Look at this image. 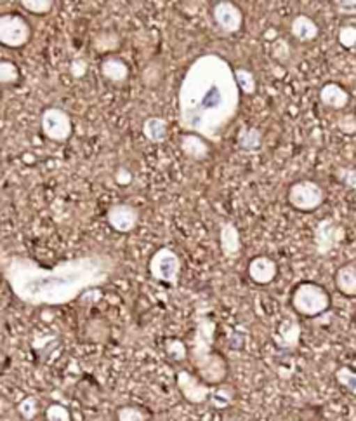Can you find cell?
Segmentation results:
<instances>
[{
    "label": "cell",
    "instance_id": "obj_1",
    "mask_svg": "<svg viewBox=\"0 0 356 421\" xmlns=\"http://www.w3.org/2000/svg\"><path fill=\"white\" fill-rule=\"evenodd\" d=\"M117 261L105 252H91L58 265H40L13 256L3 263V277L20 301L33 307H61L80 294L96 291L114 277Z\"/></svg>",
    "mask_w": 356,
    "mask_h": 421
},
{
    "label": "cell",
    "instance_id": "obj_2",
    "mask_svg": "<svg viewBox=\"0 0 356 421\" xmlns=\"http://www.w3.org/2000/svg\"><path fill=\"white\" fill-rule=\"evenodd\" d=\"M240 87L235 70L219 54H203L186 70L178 93L179 125L183 131L219 141L237 117Z\"/></svg>",
    "mask_w": 356,
    "mask_h": 421
},
{
    "label": "cell",
    "instance_id": "obj_3",
    "mask_svg": "<svg viewBox=\"0 0 356 421\" xmlns=\"http://www.w3.org/2000/svg\"><path fill=\"white\" fill-rule=\"evenodd\" d=\"M214 338L216 321L209 315H200L188 343V360L195 367V374L210 387L224 383L230 373L228 360L214 349Z\"/></svg>",
    "mask_w": 356,
    "mask_h": 421
},
{
    "label": "cell",
    "instance_id": "obj_4",
    "mask_svg": "<svg viewBox=\"0 0 356 421\" xmlns=\"http://www.w3.org/2000/svg\"><path fill=\"white\" fill-rule=\"evenodd\" d=\"M291 305L301 317L315 319L325 314L332 305L330 293L316 282H301L291 294Z\"/></svg>",
    "mask_w": 356,
    "mask_h": 421
},
{
    "label": "cell",
    "instance_id": "obj_5",
    "mask_svg": "<svg viewBox=\"0 0 356 421\" xmlns=\"http://www.w3.org/2000/svg\"><path fill=\"white\" fill-rule=\"evenodd\" d=\"M183 270V261L178 252L171 247H160L153 252L148 263V272L151 279L158 282L176 286Z\"/></svg>",
    "mask_w": 356,
    "mask_h": 421
},
{
    "label": "cell",
    "instance_id": "obj_6",
    "mask_svg": "<svg viewBox=\"0 0 356 421\" xmlns=\"http://www.w3.org/2000/svg\"><path fill=\"white\" fill-rule=\"evenodd\" d=\"M288 204L301 213H313L325 202V190L313 180H299L287 192Z\"/></svg>",
    "mask_w": 356,
    "mask_h": 421
},
{
    "label": "cell",
    "instance_id": "obj_7",
    "mask_svg": "<svg viewBox=\"0 0 356 421\" xmlns=\"http://www.w3.org/2000/svg\"><path fill=\"white\" fill-rule=\"evenodd\" d=\"M31 38L30 23L20 14H2L0 16V44L10 49L26 45Z\"/></svg>",
    "mask_w": 356,
    "mask_h": 421
},
{
    "label": "cell",
    "instance_id": "obj_8",
    "mask_svg": "<svg viewBox=\"0 0 356 421\" xmlns=\"http://www.w3.org/2000/svg\"><path fill=\"white\" fill-rule=\"evenodd\" d=\"M40 128L45 138L56 143L66 141V139H70V136H72L73 132V124L70 115L66 114L63 108L56 107L45 108V110L42 112Z\"/></svg>",
    "mask_w": 356,
    "mask_h": 421
},
{
    "label": "cell",
    "instance_id": "obj_9",
    "mask_svg": "<svg viewBox=\"0 0 356 421\" xmlns=\"http://www.w3.org/2000/svg\"><path fill=\"white\" fill-rule=\"evenodd\" d=\"M176 383H178L181 395L189 404H206L212 394L210 385L203 383L199 374H193L186 369L176 373Z\"/></svg>",
    "mask_w": 356,
    "mask_h": 421
},
{
    "label": "cell",
    "instance_id": "obj_10",
    "mask_svg": "<svg viewBox=\"0 0 356 421\" xmlns=\"http://www.w3.org/2000/svg\"><path fill=\"white\" fill-rule=\"evenodd\" d=\"M344 238V230L341 224H337L336 221L325 217V220L320 221L315 228V235H313V240H315V249L318 254L325 256L339 244Z\"/></svg>",
    "mask_w": 356,
    "mask_h": 421
},
{
    "label": "cell",
    "instance_id": "obj_11",
    "mask_svg": "<svg viewBox=\"0 0 356 421\" xmlns=\"http://www.w3.org/2000/svg\"><path fill=\"white\" fill-rule=\"evenodd\" d=\"M214 21L226 33H237L243 24V14L237 3L230 0H221L212 9Z\"/></svg>",
    "mask_w": 356,
    "mask_h": 421
},
{
    "label": "cell",
    "instance_id": "obj_12",
    "mask_svg": "<svg viewBox=\"0 0 356 421\" xmlns=\"http://www.w3.org/2000/svg\"><path fill=\"white\" fill-rule=\"evenodd\" d=\"M107 221L117 234H130L139 223V210L130 204H115L107 210Z\"/></svg>",
    "mask_w": 356,
    "mask_h": 421
},
{
    "label": "cell",
    "instance_id": "obj_13",
    "mask_svg": "<svg viewBox=\"0 0 356 421\" xmlns=\"http://www.w3.org/2000/svg\"><path fill=\"white\" fill-rule=\"evenodd\" d=\"M247 275L257 286H268L273 282L278 275V265L270 256H254L247 265Z\"/></svg>",
    "mask_w": 356,
    "mask_h": 421
},
{
    "label": "cell",
    "instance_id": "obj_14",
    "mask_svg": "<svg viewBox=\"0 0 356 421\" xmlns=\"http://www.w3.org/2000/svg\"><path fill=\"white\" fill-rule=\"evenodd\" d=\"M301 339V324L294 317H285L273 332V343L280 350H295Z\"/></svg>",
    "mask_w": 356,
    "mask_h": 421
},
{
    "label": "cell",
    "instance_id": "obj_15",
    "mask_svg": "<svg viewBox=\"0 0 356 421\" xmlns=\"http://www.w3.org/2000/svg\"><path fill=\"white\" fill-rule=\"evenodd\" d=\"M179 148L188 159L195 160V162H202L210 153L209 141L203 136L195 135V132H185L179 138Z\"/></svg>",
    "mask_w": 356,
    "mask_h": 421
},
{
    "label": "cell",
    "instance_id": "obj_16",
    "mask_svg": "<svg viewBox=\"0 0 356 421\" xmlns=\"http://www.w3.org/2000/svg\"><path fill=\"white\" fill-rule=\"evenodd\" d=\"M101 73L108 82L115 84V86H123L129 79V65L123 61L122 58L114 54H108L107 58L101 61Z\"/></svg>",
    "mask_w": 356,
    "mask_h": 421
},
{
    "label": "cell",
    "instance_id": "obj_17",
    "mask_svg": "<svg viewBox=\"0 0 356 421\" xmlns=\"http://www.w3.org/2000/svg\"><path fill=\"white\" fill-rule=\"evenodd\" d=\"M219 245L221 251L228 258H235L242 252V237H240V231L237 224L226 221V223L221 224L219 228Z\"/></svg>",
    "mask_w": 356,
    "mask_h": 421
},
{
    "label": "cell",
    "instance_id": "obj_18",
    "mask_svg": "<svg viewBox=\"0 0 356 421\" xmlns=\"http://www.w3.org/2000/svg\"><path fill=\"white\" fill-rule=\"evenodd\" d=\"M337 291L346 298H356V263H344L337 268L334 277Z\"/></svg>",
    "mask_w": 356,
    "mask_h": 421
},
{
    "label": "cell",
    "instance_id": "obj_19",
    "mask_svg": "<svg viewBox=\"0 0 356 421\" xmlns=\"http://www.w3.org/2000/svg\"><path fill=\"white\" fill-rule=\"evenodd\" d=\"M320 101L325 107L334 108V110H341V108H344L350 103V93L343 86H339V84L327 82L320 89Z\"/></svg>",
    "mask_w": 356,
    "mask_h": 421
},
{
    "label": "cell",
    "instance_id": "obj_20",
    "mask_svg": "<svg viewBox=\"0 0 356 421\" xmlns=\"http://www.w3.org/2000/svg\"><path fill=\"white\" fill-rule=\"evenodd\" d=\"M291 31L297 40L311 42L318 37L320 28L315 20H311V17L306 16V14H299V16H295L294 20H292Z\"/></svg>",
    "mask_w": 356,
    "mask_h": 421
},
{
    "label": "cell",
    "instance_id": "obj_21",
    "mask_svg": "<svg viewBox=\"0 0 356 421\" xmlns=\"http://www.w3.org/2000/svg\"><path fill=\"white\" fill-rule=\"evenodd\" d=\"M143 135L150 143H164L169 136L167 121L162 117H148L143 122Z\"/></svg>",
    "mask_w": 356,
    "mask_h": 421
},
{
    "label": "cell",
    "instance_id": "obj_22",
    "mask_svg": "<svg viewBox=\"0 0 356 421\" xmlns=\"http://www.w3.org/2000/svg\"><path fill=\"white\" fill-rule=\"evenodd\" d=\"M263 145V132L257 128H243L238 132V146L243 152H257Z\"/></svg>",
    "mask_w": 356,
    "mask_h": 421
},
{
    "label": "cell",
    "instance_id": "obj_23",
    "mask_svg": "<svg viewBox=\"0 0 356 421\" xmlns=\"http://www.w3.org/2000/svg\"><path fill=\"white\" fill-rule=\"evenodd\" d=\"M118 45H120V37L117 31L114 30L100 31L93 40V47L101 52H114L117 51Z\"/></svg>",
    "mask_w": 356,
    "mask_h": 421
},
{
    "label": "cell",
    "instance_id": "obj_24",
    "mask_svg": "<svg viewBox=\"0 0 356 421\" xmlns=\"http://www.w3.org/2000/svg\"><path fill=\"white\" fill-rule=\"evenodd\" d=\"M150 416H148L146 409H143L141 406H134V404H127V406H120L115 413V421H148Z\"/></svg>",
    "mask_w": 356,
    "mask_h": 421
},
{
    "label": "cell",
    "instance_id": "obj_25",
    "mask_svg": "<svg viewBox=\"0 0 356 421\" xmlns=\"http://www.w3.org/2000/svg\"><path fill=\"white\" fill-rule=\"evenodd\" d=\"M233 388L228 387V385L221 383V385H216V388L212 390V394H210V399L209 401L212 402L214 408L217 409H224L228 408V406L233 402Z\"/></svg>",
    "mask_w": 356,
    "mask_h": 421
},
{
    "label": "cell",
    "instance_id": "obj_26",
    "mask_svg": "<svg viewBox=\"0 0 356 421\" xmlns=\"http://www.w3.org/2000/svg\"><path fill=\"white\" fill-rule=\"evenodd\" d=\"M235 79H237V84L243 94H256L257 91V80L254 77V73L247 68H237L235 70Z\"/></svg>",
    "mask_w": 356,
    "mask_h": 421
},
{
    "label": "cell",
    "instance_id": "obj_27",
    "mask_svg": "<svg viewBox=\"0 0 356 421\" xmlns=\"http://www.w3.org/2000/svg\"><path fill=\"white\" fill-rule=\"evenodd\" d=\"M334 378H336V381L344 390L356 395V371L350 369L348 366H341L337 367L336 373H334Z\"/></svg>",
    "mask_w": 356,
    "mask_h": 421
},
{
    "label": "cell",
    "instance_id": "obj_28",
    "mask_svg": "<svg viewBox=\"0 0 356 421\" xmlns=\"http://www.w3.org/2000/svg\"><path fill=\"white\" fill-rule=\"evenodd\" d=\"M21 79V72L17 65L9 59H2L0 61V82L3 86H10V84H17Z\"/></svg>",
    "mask_w": 356,
    "mask_h": 421
},
{
    "label": "cell",
    "instance_id": "obj_29",
    "mask_svg": "<svg viewBox=\"0 0 356 421\" xmlns=\"http://www.w3.org/2000/svg\"><path fill=\"white\" fill-rule=\"evenodd\" d=\"M165 352H167V357H171L172 360L181 362V360L188 359V343L176 338H169L165 342Z\"/></svg>",
    "mask_w": 356,
    "mask_h": 421
},
{
    "label": "cell",
    "instance_id": "obj_30",
    "mask_svg": "<svg viewBox=\"0 0 356 421\" xmlns=\"http://www.w3.org/2000/svg\"><path fill=\"white\" fill-rule=\"evenodd\" d=\"M21 6L31 14H37V16H44L49 14L54 7V0H20Z\"/></svg>",
    "mask_w": 356,
    "mask_h": 421
},
{
    "label": "cell",
    "instance_id": "obj_31",
    "mask_svg": "<svg viewBox=\"0 0 356 421\" xmlns=\"http://www.w3.org/2000/svg\"><path fill=\"white\" fill-rule=\"evenodd\" d=\"M17 413H20L21 418H24V420L37 418V415L40 413L38 401L35 397H24L23 401L17 404Z\"/></svg>",
    "mask_w": 356,
    "mask_h": 421
},
{
    "label": "cell",
    "instance_id": "obj_32",
    "mask_svg": "<svg viewBox=\"0 0 356 421\" xmlns=\"http://www.w3.org/2000/svg\"><path fill=\"white\" fill-rule=\"evenodd\" d=\"M334 174H336L337 181H339L341 185H344V187L350 188V190L356 192V167H337Z\"/></svg>",
    "mask_w": 356,
    "mask_h": 421
},
{
    "label": "cell",
    "instance_id": "obj_33",
    "mask_svg": "<svg viewBox=\"0 0 356 421\" xmlns=\"http://www.w3.org/2000/svg\"><path fill=\"white\" fill-rule=\"evenodd\" d=\"M45 421H72V415L63 404H51L45 409Z\"/></svg>",
    "mask_w": 356,
    "mask_h": 421
},
{
    "label": "cell",
    "instance_id": "obj_34",
    "mask_svg": "<svg viewBox=\"0 0 356 421\" xmlns=\"http://www.w3.org/2000/svg\"><path fill=\"white\" fill-rule=\"evenodd\" d=\"M337 38H339V44L343 45V47H346V49L355 47L356 45V26H353V24L343 26L339 30Z\"/></svg>",
    "mask_w": 356,
    "mask_h": 421
},
{
    "label": "cell",
    "instance_id": "obj_35",
    "mask_svg": "<svg viewBox=\"0 0 356 421\" xmlns=\"http://www.w3.org/2000/svg\"><path fill=\"white\" fill-rule=\"evenodd\" d=\"M337 125H339L341 131L346 132V135H355V132H356V117L353 114L343 115V117L339 118V122H337Z\"/></svg>",
    "mask_w": 356,
    "mask_h": 421
},
{
    "label": "cell",
    "instance_id": "obj_36",
    "mask_svg": "<svg viewBox=\"0 0 356 421\" xmlns=\"http://www.w3.org/2000/svg\"><path fill=\"white\" fill-rule=\"evenodd\" d=\"M336 9L343 16H356V0H336Z\"/></svg>",
    "mask_w": 356,
    "mask_h": 421
},
{
    "label": "cell",
    "instance_id": "obj_37",
    "mask_svg": "<svg viewBox=\"0 0 356 421\" xmlns=\"http://www.w3.org/2000/svg\"><path fill=\"white\" fill-rule=\"evenodd\" d=\"M70 73H72L75 79H80L87 73V61L86 59H73L72 65H70Z\"/></svg>",
    "mask_w": 356,
    "mask_h": 421
},
{
    "label": "cell",
    "instance_id": "obj_38",
    "mask_svg": "<svg viewBox=\"0 0 356 421\" xmlns=\"http://www.w3.org/2000/svg\"><path fill=\"white\" fill-rule=\"evenodd\" d=\"M115 181L120 185V187H125V185L132 183V173H130L127 167H118L117 173H115Z\"/></svg>",
    "mask_w": 356,
    "mask_h": 421
},
{
    "label": "cell",
    "instance_id": "obj_39",
    "mask_svg": "<svg viewBox=\"0 0 356 421\" xmlns=\"http://www.w3.org/2000/svg\"><path fill=\"white\" fill-rule=\"evenodd\" d=\"M223 421H237V420H231V418H224Z\"/></svg>",
    "mask_w": 356,
    "mask_h": 421
},
{
    "label": "cell",
    "instance_id": "obj_40",
    "mask_svg": "<svg viewBox=\"0 0 356 421\" xmlns=\"http://www.w3.org/2000/svg\"><path fill=\"white\" fill-rule=\"evenodd\" d=\"M355 406H356V401H355Z\"/></svg>",
    "mask_w": 356,
    "mask_h": 421
}]
</instances>
